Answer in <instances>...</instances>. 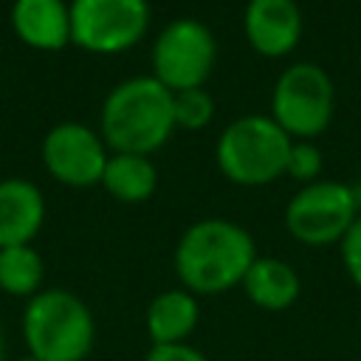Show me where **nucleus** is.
Here are the masks:
<instances>
[{"label": "nucleus", "instance_id": "f257e3e1", "mask_svg": "<svg viewBox=\"0 0 361 361\" xmlns=\"http://www.w3.org/2000/svg\"><path fill=\"white\" fill-rule=\"evenodd\" d=\"M257 257V243L248 228L226 217H203L178 237L172 268L180 288L189 293L217 296L240 288Z\"/></svg>", "mask_w": 361, "mask_h": 361}, {"label": "nucleus", "instance_id": "f03ea898", "mask_svg": "<svg viewBox=\"0 0 361 361\" xmlns=\"http://www.w3.org/2000/svg\"><path fill=\"white\" fill-rule=\"evenodd\" d=\"M175 130L172 90L152 73L118 82L102 102L99 135L110 152L152 155Z\"/></svg>", "mask_w": 361, "mask_h": 361}, {"label": "nucleus", "instance_id": "7ed1b4c3", "mask_svg": "<svg viewBox=\"0 0 361 361\" xmlns=\"http://www.w3.org/2000/svg\"><path fill=\"white\" fill-rule=\"evenodd\" d=\"M25 353L39 361H87L96 344V319L68 288H42L25 299L20 316Z\"/></svg>", "mask_w": 361, "mask_h": 361}, {"label": "nucleus", "instance_id": "20e7f679", "mask_svg": "<svg viewBox=\"0 0 361 361\" xmlns=\"http://www.w3.org/2000/svg\"><path fill=\"white\" fill-rule=\"evenodd\" d=\"M290 135L262 113L234 118L214 144L217 169L237 186H268L285 175Z\"/></svg>", "mask_w": 361, "mask_h": 361}, {"label": "nucleus", "instance_id": "39448f33", "mask_svg": "<svg viewBox=\"0 0 361 361\" xmlns=\"http://www.w3.org/2000/svg\"><path fill=\"white\" fill-rule=\"evenodd\" d=\"M336 113V87L330 73L316 62L288 65L271 90V118L296 141L322 135Z\"/></svg>", "mask_w": 361, "mask_h": 361}, {"label": "nucleus", "instance_id": "423d86ee", "mask_svg": "<svg viewBox=\"0 0 361 361\" xmlns=\"http://www.w3.org/2000/svg\"><path fill=\"white\" fill-rule=\"evenodd\" d=\"M152 76L172 93L203 87L217 62V39L197 17L169 20L149 51Z\"/></svg>", "mask_w": 361, "mask_h": 361}, {"label": "nucleus", "instance_id": "0eeeda50", "mask_svg": "<svg viewBox=\"0 0 361 361\" xmlns=\"http://www.w3.org/2000/svg\"><path fill=\"white\" fill-rule=\"evenodd\" d=\"M358 217V206L350 183L338 180H313L299 186L285 206V231L310 248L338 245L341 237Z\"/></svg>", "mask_w": 361, "mask_h": 361}, {"label": "nucleus", "instance_id": "6e6552de", "mask_svg": "<svg viewBox=\"0 0 361 361\" xmlns=\"http://www.w3.org/2000/svg\"><path fill=\"white\" fill-rule=\"evenodd\" d=\"M149 28L147 0H71V42L87 54H124Z\"/></svg>", "mask_w": 361, "mask_h": 361}, {"label": "nucleus", "instance_id": "1a4fd4ad", "mask_svg": "<svg viewBox=\"0 0 361 361\" xmlns=\"http://www.w3.org/2000/svg\"><path fill=\"white\" fill-rule=\"evenodd\" d=\"M107 158L110 152L102 135L79 121H59L42 138V164L48 175L71 189L99 186Z\"/></svg>", "mask_w": 361, "mask_h": 361}, {"label": "nucleus", "instance_id": "9d476101", "mask_svg": "<svg viewBox=\"0 0 361 361\" xmlns=\"http://www.w3.org/2000/svg\"><path fill=\"white\" fill-rule=\"evenodd\" d=\"M302 11L296 0H248L243 31L248 45L268 59L288 56L302 39Z\"/></svg>", "mask_w": 361, "mask_h": 361}, {"label": "nucleus", "instance_id": "9b49d317", "mask_svg": "<svg viewBox=\"0 0 361 361\" xmlns=\"http://www.w3.org/2000/svg\"><path fill=\"white\" fill-rule=\"evenodd\" d=\"M8 23L17 39L34 51L71 45V3L65 0H14Z\"/></svg>", "mask_w": 361, "mask_h": 361}, {"label": "nucleus", "instance_id": "f8f14e48", "mask_svg": "<svg viewBox=\"0 0 361 361\" xmlns=\"http://www.w3.org/2000/svg\"><path fill=\"white\" fill-rule=\"evenodd\" d=\"M45 223V197L25 178L0 180V248L31 245Z\"/></svg>", "mask_w": 361, "mask_h": 361}, {"label": "nucleus", "instance_id": "ddd939ff", "mask_svg": "<svg viewBox=\"0 0 361 361\" xmlns=\"http://www.w3.org/2000/svg\"><path fill=\"white\" fill-rule=\"evenodd\" d=\"M243 293L248 302L268 313H282L296 305L302 293L299 271L282 257H257L243 276Z\"/></svg>", "mask_w": 361, "mask_h": 361}, {"label": "nucleus", "instance_id": "4468645a", "mask_svg": "<svg viewBox=\"0 0 361 361\" xmlns=\"http://www.w3.org/2000/svg\"><path fill=\"white\" fill-rule=\"evenodd\" d=\"M200 322V302L186 288H166L149 299L144 313V330L149 344H183Z\"/></svg>", "mask_w": 361, "mask_h": 361}, {"label": "nucleus", "instance_id": "2eb2a0df", "mask_svg": "<svg viewBox=\"0 0 361 361\" xmlns=\"http://www.w3.org/2000/svg\"><path fill=\"white\" fill-rule=\"evenodd\" d=\"M99 186L118 203H144L158 189V166L149 155L110 152Z\"/></svg>", "mask_w": 361, "mask_h": 361}, {"label": "nucleus", "instance_id": "dca6fc26", "mask_svg": "<svg viewBox=\"0 0 361 361\" xmlns=\"http://www.w3.org/2000/svg\"><path fill=\"white\" fill-rule=\"evenodd\" d=\"M45 262L34 245L0 248V290L8 296L31 299L42 290Z\"/></svg>", "mask_w": 361, "mask_h": 361}, {"label": "nucleus", "instance_id": "f3484780", "mask_svg": "<svg viewBox=\"0 0 361 361\" xmlns=\"http://www.w3.org/2000/svg\"><path fill=\"white\" fill-rule=\"evenodd\" d=\"M172 113H175V127L203 130L214 118V99L209 96L206 87H192V90L172 93Z\"/></svg>", "mask_w": 361, "mask_h": 361}, {"label": "nucleus", "instance_id": "a211bd4d", "mask_svg": "<svg viewBox=\"0 0 361 361\" xmlns=\"http://www.w3.org/2000/svg\"><path fill=\"white\" fill-rule=\"evenodd\" d=\"M322 166H324V161H322V149L316 147V141H305V138L290 141L288 161H285V175L288 178H293L305 186V183L319 180Z\"/></svg>", "mask_w": 361, "mask_h": 361}, {"label": "nucleus", "instance_id": "6ab92c4d", "mask_svg": "<svg viewBox=\"0 0 361 361\" xmlns=\"http://www.w3.org/2000/svg\"><path fill=\"white\" fill-rule=\"evenodd\" d=\"M338 254H341V262H344V271H347L350 282L361 290V214L355 217L350 231L341 237Z\"/></svg>", "mask_w": 361, "mask_h": 361}, {"label": "nucleus", "instance_id": "aec40b11", "mask_svg": "<svg viewBox=\"0 0 361 361\" xmlns=\"http://www.w3.org/2000/svg\"><path fill=\"white\" fill-rule=\"evenodd\" d=\"M144 361H209V355L189 341L183 344H149Z\"/></svg>", "mask_w": 361, "mask_h": 361}, {"label": "nucleus", "instance_id": "412c9836", "mask_svg": "<svg viewBox=\"0 0 361 361\" xmlns=\"http://www.w3.org/2000/svg\"><path fill=\"white\" fill-rule=\"evenodd\" d=\"M350 186H353V197H355V206H358V214H361V178L355 183H350Z\"/></svg>", "mask_w": 361, "mask_h": 361}, {"label": "nucleus", "instance_id": "4be33fe9", "mask_svg": "<svg viewBox=\"0 0 361 361\" xmlns=\"http://www.w3.org/2000/svg\"><path fill=\"white\" fill-rule=\"evenodd\" d=\"M0 361H6V330H3V322H0Z\"/></svg>", "mask_w": 361, "mask_h": 361}, {"label": "nucleus", "instance_id": "5701e85b", "mask_svg": "<svg viewBox=\"0 0 361 361\" xmlns=\"http://www.w3.org/2000/svg\"><path fill=\"white\" fill-rule=\"evenodd\" d=\"M17 361H39V358H34V355H31V353H25V355H20V358H17Z\"/></svg>", "mask_w": 361, "mask_h": 361}]
</instances>
